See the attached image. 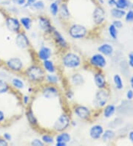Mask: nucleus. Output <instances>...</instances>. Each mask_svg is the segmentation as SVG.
<instances>
[{"mask_svg":"<svg viewBox=\"0 0 133 146\" xmlns=\"http://www.w3.org/2000/svg\"><path fill=\"white\" fill-rule=\"evenodd\" d=\"M59 7H60V2L58 0H55L51 2L49 5V12L53 17H57L59 14Z\"/></svg>","mask_w":133,"mask_h":146,"instance_id":"28","label":"nucleus"},{"mask_svg":"<svg viewBox=\"0 0 133 146\" xmlns=\"http://www.w3.org/2000/svg\"><path fill=\"white\" fill-rule=\"evenodd\" d=\"M131 9L133 11V2L131 3Z\"/></svg>","mask_w":133,"mask_h":146,"instance_id":"56","label":"nucleus"},{"mask_svg":"<svg viewBox=\"0 0 133 146\" xmlns=\"http://www.w3.org/2000/svg\"><path fill=\"white\" fill-rule=\"evenodd\" d=\"M37 24L39 29L45 35L50 36L55 27L52 25L51 20L47 16L39 15L37 17Z\"/></svg>","mask_w":133,"mask_h":146,"instance_id":"6","label":"nucleus"},{"mask_svg":"<svg viewBox=\"0 0 133 146\" xmlns=\"http://www.w3.org/2000/svg\"><path fill=\"white\" fill-rule=\"evenodd\" d=\"M19 21L21 23V27L25 31H30L32 29L33 20L30 16H21L19 18Z\"/></svg>","mask_w":133,"mask_h":146,"instance_id":"25","label":"nucleus"},{"mask_svg":"<svg viewBox=\"0 0 133 146\" xmlns=\"http://www.w3.org/2000/svg\"><path fill=\"white\" fill-rule=\"evenodd\" d=\"M70 83L71 86H73L79 87V86H82L84 84L85 79L82 74L78 72H75L70 77Z\"/></svg>","mask_w":133,"mask_h":146,"instance_id":"19","label":"nucleus"},{"mask_svg":"<svg viewBox=\"0 0 133 146\" xmlns=\"http://www.w3.org/2000/svg\"><path fill=\"white\" fill-rule=\"evenodd\" d=\"M55 146H67L68 145V144H66V143H55Z\"/></svg>","mask_w":133,"mask_h":146,"instance_id":"52","label":"nucleus"},{"mask_svg":"<svg viewBox=\"0 0 133 146\" xmlns=\"http://www.w3.org/2000/svg\"><path fill=\"white\" fill-rule=\"evenodd\" d=\"M93 81L98 89H105L107 86V82L105 75L100 70H97L93 75Z\"/></svg>","mask_w":133,"mask_h":146,"instance_id":"16","label":"nucleus"},{"mask_svg":"<svg viewBox=\"0 0 133 146\" xmlns=\"http://www.w3.org/2000/svg\"><path fill=\"white\" fill-rule=\"evenodd\" d=\"M53 50L47 45H41L36 52V57L39 61H44L45 60L51 59L53 56Z\"/></svg>","mask_w":133,"mask_h":146,"instance_id":"15","label":"nucleus"},{"mask_svg":"<svg viewBox=\"0 0 133 146\" xmlns=\"http://www.w3.org/2000/svg\"><path fill=\"white\" fill-rule=\"evenodd\" d=\"M41 66L46 73H56L57 67L55 63L51 59L41 61Z\"/></svg>","mask_w":133,"mask_h":146,"instance_id":"23","label":"nucleus"},{"mask_svg":"<svg viewBox=\"0 0 133 146\" xmlns=\"http://www.w3.org/2000/svg\"><path fill=\"white\" fill-rule=\"evenodd\" d=\"M24 73L26 78L31 84H41L44 83L46 72L40 64H31L25 69Z\"/></svg>","mask_w":133,"mask_h":146,"instance_id":"1","label":"nucleus"},{"mask_svg":"<svg viewBox=\"0 0 133 146\" xmlns=\"http://www.w3.org/2000/svg\"><path fill=\"white\" fill-rule=\"evenodd\" d=\"M132 30H133V29H132Z\"/></svg>","mask_w":133,"mask_h":146,"instance_id":"61","label":"nucleus"},{"mask_svg":"<svg viewBox=\"0 0 133 146\" xmlns=\"http://www.w3.org/2000/svg\"><path fill=\"white\" fill-rule=\"evenodd\" d=\"M15 44L18 48L21 50H27L31 46L30 38L25 31H22L16 33V36L15 37Z\"/></svg>","mask_w":133,"mask_h":146,"instance_id":"12","label":"nucleus"},{"mask_svg":"<svg viewBox=\"0 0 133 146\" xmlns=\"http://www.w3.org/2000/svg\"><path fill=\"white\" fill-rule=\"evenodd\" d=\"M41 139L44 143V145H54L55 143V137H53L52 134H43L41 137Z\"/></svg>","mask_w":133,"mask_h":146,"instance_id":"33","label":"nucleus"},{"mask_svg":"<svg viewBox=\"0 0 133 146\" xmlns=\"http://www.w3.org/2000/svg\"><path fill=\"white\" fill-rule=\"evenodd\" d=\"M5 120V114L2 110H0V124L3 123Z\"/></svg>","mask_w":133,"mask_h":146,"instance_id":"47","label":"nucleus"},{"mask_svg":"<svg viewBox=\"0 0 133 146\" xmlns=\"http://www.w3.org/2000/svg\"><path fill=\"white\" fill-rule=\"evenodd\" d=\"M131 87H132V89H133V84H131Z\"/></svg>","mask_w":133,"mask_h":146,"instance_id":"59","label":"nucleus"},{"mask_svg":"<svg viewBox=\"0 0 133 146\" xmlns=\"http://www.w3.org/2000/svg\"><path fill=\"white\" fill-rule=\"evenodd\" d=\"M2 62V59H1V58H0V63Z\"/></svg>","mask_w":133,"mask_h":146,"instance_id":"60","label":"nucleus"},{"mask_svg":"<svg viewBox=\"0 0 133 146\" xmlns=\"http://www.w3.org/2000/svg\"><path fill=\"white\" fill-rule=\"evenodd\" d=\"M61 64L65 69L75 70L82 66V58L77 52L67 51L61 57Z\"/></svg>","mask_w":133,"mask_h":146,"instance_id":"2","label":"nucleus"},{"mask_svg":"<svg viewBox=\"0 0 133 146\" xmlns=\"http://www.w3.org/2000/svg\"><path fill=\"white\" fill-rule=\"evenodd\" d=\"M107 64V60L106 56L102 55L100 52L95 53L91 56L88 60V65L92 68H95L97 70H103L106 67Z\"/></svg>","mask_w":133,"mask_h":146,"instance_id":"7","label":"nucleus"},{"mask_svg":"<svg viewBox=\"0 0 133 146\" xmlns=\"http://www.w3.org/2000/svg\"><path fill=\"white\" fill-rule=\"evenodd\" d=\"M113 83L115 89H117L118 90H121V89H124V82H123L122 78L118 74L113 76Z\"/></svg>","mask_w":133,"mask_h":146,"instance_id":"34","label":"nucleus"},{"mask_svg":"<svg viewBox=\"0 0 133 146\" xmlns=\"http://www.w3.org/2000/svg\"><path fill=\"white\" fill-rule=\"evenodd\" d=\"M2 137H3L5 139H6L8 143L12 140V135H11L10 133H8V132H5L3 134V135H2Z\"/></svg>","mask_w":133,"mask_h":146,"instance_id":"45","label":"nucleus"},{"mask_svg":"<svg viewBox=\"0 0 133 146\" xmlns=\"http://www.w3.org/2000/svg\"><path fill=\"white\" fill-rule=\"evenodd\" d=\"M68 33L73 40H82L85 38L89 33L88 29L82 24L74 23L68 27Z\"/></svg>","mask_w":133,"mask_h":146,"instance_id":"3","label":"nucleus"},{"mask_svg":"<svg viewBox=\"0 0 133 146\" xmlns=\"http://www.w3.org/2000/svg\"><path fill=\"white\" fill-rule=\"evenodd\" d=\"M47 1H49V2H53V1H55V0H47Z\"/></svg>","mask_w":133,"mask_h":146,"instance_id":"58","label":"nucleus"},{"mask_svg":"<svg viewBox=\"0 0 133 146\" xmlns=\"http://www.w3.org/2000/svg\"><path fill=\"white\" fill-rule=\"evenodd\" d=\"M35 1H36V0H26V3H25V5L22 7L25 8V9H30V6L32 5Z\"/></svg>","mask_w":133,"mask_h":146,"instance_id":"43","label":"nucleus"},{"mask_svg":"<svg viewBox=\"0 0 133 146\" xmlns=\"http://www.w3.org/2000/svg\"><path fill=\"white\" fill-rule=\"evenodd\" d=\"M11 86L16 90H22L25 88V83L23 80L18 77L13 78L11 80Z\"/></svg>","mask_w":133,"mask_h":146,"instance_id":"26","label":"nucleus"},{"mask_svg":"<svg viewBox=\"0 0 133 146\" xmlns=\"http://www.w3.org/2000/svg\"><path fill=\"white\" fill-rule=\"evenodd\" d=\"M108 33L110 36L112 38L113 40H116L118 38V29L114 26L112 24L109 26L108 27Z\"/></svg>","mask_w":133,"mask_h":146,"instance_id":"36","label":"nucleus"},{"mask_svg":"<svg viewBox=\"0 0 133 146\" xmlns=\"http://www.w3.org/2000/svg\"><path fill=\"white\" fill-rule=\"evenodd\" d=\"M110 93L106 90V88L98 89L96 93L93 104L97 108H104L108 103Z\"/></svg>","mask_w":133,"mask_h":146,"instance_id":"9","label":"nucleus"},{"mask_svg":"<svg viewBox=\"0 0 133 146\" xmlns=\"http://www.w3.org/2000/svg\"><path fill=\"white\" fill-rule=\"evenodd\" d=\"M70 126H71V127H76V126H77V122L76 121V120H73V119H71Z\"/></svg>","mask_w":133,"mask_h":146,"instance_id":"51","label":"nucleus"},{"mask_svg":"<svg viewBox=\"0 0 133 146\" xmlns=\"http://www.w3.org/2000/svg\"><path fill=\"white\" fill-rule=\"evenodd\" d=\"M30 94H24L23 96L21 97V103L25 106H28L29 104H30Z\"/></svg>","mask_w":133,"mask_h":146,"instance_id":"39","label":"nucleus"},{"mask_svg":"<svg viewBox=\"0 0 133 146\" xmlns=\"http://www.w3.org/2000/svg\"><path fill=\"white\" fill-rule=\"evenodd\" d=\"M46 7V4L43 0H36L32 5L30 6V9H32L35 11H43Z\"/></svg>","mask_w":133,"mask_h":146,"instance_id":"32","label":"nucleus"},{"mask_svg":"<svg viewBox=\"0 0 133 146\" xmlns=\"http://www.w3.org/2000/svg\"><path fill=\"white\" fill-rule=\"evenodd\" d=\"M8 145V142L6 139H5L3 137H0V146H7Z\"/></svg>","mask_w":133,"mask_h":146,"instance_id":"48","label":"nucleus"},{"mask_svg":"<svg viewBox=\"0 0 133 146\" xmlns=\"http://www.w3.org/2000/svg\"><path fill=\"white\" fill-rule=\"evenodd\" d=\"M6 67L13 72L19 73L24 71V63L20 58L13 57L5 63Z\"/></svg>","mask_w":133,"mask_h":146,"instance_id":"10","label":"nucleus"},{"mask_svg":"<svg viewBox=\"0 0 133 146\" xmlns=\"http://www.w3.org/2000/svg\"><path fill=\"white\" fill-rule=\"evenodd\" d=\"M128 137H129V139L131 141V143L133 144V131H130L128 134Z\"/></svg>","mask_w":133,"mask_h":146,"instance_id":"50","label":"nucleus"},{"mask_svg":"<svg viewBox=\"0 0 133 146\" xmlns=\"http://www.w3.org/2000/svg\"><path fill=\"white\" fill-rule=\"evenodd\" d=\"M112 25H113L118 30L122 28L123 25H123V22L121 21V19H115L112 21Z\"/></svg>","mask_w":133,"mask_h":146,"instance_id":"42","label":"nucleus"},{"mask_svg":"<svg viewBox=\"0 0 133 146\" xmlns=\"http://www.w3.org/2000/svg\"><path fill=\"white\" fill-rule=\"evenodd\" d=\"M52 39L54 41L55 44L56 45L57 47H59L60 50H67L69 48V44H68V41L65 38L63 34L58 31L57 29H55L53 32L52 33L51 35Z\"/></svg>","mask_w":133,"mask_h":146,"instance_id":"11","label":"nucleus"},{"mask_svg":"<svg viewBox=\"0 0 133 146\" xmlns=\"http://www.w3.org/2000/svg\"><path fill=\"white\" fill-rule=\"evenodd\" d=\"M115 111H116V107L112 104H109V105H106L103 109V116L104 118L112 117V116L115 114Z\"/></svg>","mask_w":133,"mask_h":146,"instance_id":"27","label":"nucleus"},{"mask_svg":"<svg viewBox=\"0 0 133 146\" xmlns=\"http://www.w3.org/2000/svg\"><path fill=\"white\" fill-rule=\"evenodd\" d=\"M11 3L16 7H23L26 3V0H11Z\"/></svg>","mask_w":133,"mask_h":146,"instance_id":"41","label":"nucleus"},{"mask_svg":"<svg viewBox=\"0 0 133 146\" xmlns=\"http://www.w3.org/2000/svg\"><path fill=\"white\" fill-rule=\"evenodd\" d=\"M110 14L115 19H121L126 14V11L114 7L110 10Z\"/></svg>","mask_w":133,"mask_h":146,"instance_id":"29","label":"nucleus"},{"mask_svg":"<svg viewBox=\"0 0 133 146\" xmlns=\"http://www.w3.org/2000/svg\"><path fill=\"white\" fill-rule=\"evenodd\" d=\"M115 137V132L111 129H106L104 131V133L102 134L101 139L104 143H108L110 141L112 140Z\"/></svg>","mask_w":133,"mask_h":146,"instance_id":"30","label":"nucleus"},{"mask_svg":"<svg viewBox=\"0 0 133 146\" xmlns=\"http://www.w3.org/2000/svg\"><path fill=\"white\" fill-rule=\"evenodd\" d=\"M104 131V127L101 124H95V125H92L90 128L89 135L93 140H98L101 139Z\"/></svg>","mask_w":133,"mask_h":146,"instance_id":"17","label":"nucleus"},{"mask_svg":"<svg viewBox=\"0 0 133 146\" xmlns=\"http://www.w3.org/2000/svg\"><path fill=\"white\" fill-rule=\"evenodd\" d=\"M71 139H72V137H71L70 134H69L66 131L59 132V134L55 137V143H64L68 145V143L71 142Z\"/></svg>","mask_w":133,"mask_h":146,"instance_id":"24","label":"nucleus"},{"mask_svg":"<svg viewBox=\"0 0 133 146\" xmlns=\"http://www.w3.org/2000/svg\"><path fill=\"white\" fill-rule=\"evenodd\" d=\"M30 145L32 146H44V144L41 138H34L30 142Z\"/></svg>","mask_w":133,"mask_h":146,"instance_id":"40","label":"nucleus"},{"mask_svg":"<svg viewBox=\"0 0 133 146\" xmlns=\"http://www.w3.org/2000/svg\"><path fill=\"white\" fill-rule=\"evenodd\" d=\"M73 113L78 119L82 121H89L92 118L91 109L82 104L75 105L73 108Z\"/></svg>","mask_w":133,"mask_h":146,"instance_id":"5","label":"nucleus"},{"mask_svg":"<svg viewBox=\"0 0 133 146\" xmlns=\"http://www.w3.org/2000/svg\"><path fill=\"white\" fill-rule=\"evenodd\" d=\"M11 89V86L4 79H0V94H6Z\"/></svg>","mask_w":133,"mask_h":146,"instance_id":"35","label":"nucleus"},{"mask_svg":"<svg viewBox=\"0 0 133 146\" xmlns=\"http://www.w3.org/2000/svg\"><path fill=\"white\" fill-rule=\"evenodd\" d=\"M131 3L130 0H116L115 7L126 11L131 8Z\"/></svg>","mask_w":133,"mask_h":146,"instance_id":"31","label":"nucleus"},{"mask_svg":"<svg viewBox=\"0 0 133 146\" xmlns=\"http://www.w3.org/2000/svg\"><path fill=\"white\" fill-rule=\"evenodd\" d=\"M70 11L68 5L66 2H60L59 14L58 17L63 21H68L70 19Z\"/></svg>","mask_w":133,"mask_h":146,"instance_id":"18","label":"nucleus"},{"mask_svg":"<svg viewBox=\"0 0 133 146\" xmlns=\"http://www.w3.org/2000/svg\"><path fill=\"white\" fill-rule=\"evenodd\" d=\"M126 99L129 100H131L133 99V90L132 89H129L126 92Z\"/></svg>","mask_w":133,"mask_h":146,"instance_id":"46","label":"nucleus"},{"mask_svg":"<svg viewBox=\"0 0 133 146\" xmlns=\"http://www.w3.org/2000/svg\"><path fill=\"white\" fill-rule=\"evenodd\" d=\"M5 24L7 30L13 33H18L21 31V29H22L19 19L14 16H7L5 18Z\"/></svg>","mask_w":133,"mask_h":146,"instance_id":"13","label":"nucleus"},{"mask_svg":"<svg viewBox=\"0 0 133 146\" xmlns=\"http://www.w3.org/2000/svg\"><path fill=\"white\" fill-rule=\"evenodd\" d=\"M126 22H133V11L132 9H129L126 11V14L124 17Z\"/></svg>","mask_w":133,"mask_h":146,"instance_id":"38","label":"nucleus"},{"mask_svg":"<svg viewBox=\"0 0 133 146\" xmlns=\"http://www.w3.org/2000/svg\"><path fill=\"white\" fill-rule=\"evenodd\" d=\"M25 116H26L27 120L30 126L34 128H36L37 127H39V120H38L36 116L34 114L33 111L32 110V109L30 107H28L27 109L26 112H25Z\"/></svg>","mask_w":133,"mask_h":146,"instance_id":"20","label":"nucleus"},{"mask_svg":"<svg viewBox=\"0 0 133 146\" xmlns=\"http://www.w3.org/2000/svg\"><path fill=\"white\" fill-rule=\"evenodd\" d=\"M96 2L99 5H103L104 4V0H96Z\"/></svg>","mask_w":133,"mask_h":146,"instance_id":"54","label":"nucleus"},{"mask_svg":"<svg viewBox=\"0 0 133 146\" xmlns=\"http://www.w3.org/2000/svg\"><path fill=\"white\" fill-rule=\"evenodd\" d=\"M27 91H28L29 94H32L34 91V88L32 86H29L28 89H27Z\"/></svg>","mask_w":133,"mask_h":146,"instance_id":"53","label":"nucleus"},{"mask_svg":"<svg viewBox=\"0 0 133 146\" xmlns=\"http://www.w3.org/2000/svg\"><path fill=\"white\" fill-rule=\"evenodd\" d=\"M128 64L129 66L133 69V52H130L128 55Z\"/></svg>","mask_w":133,"mask_h":146,"instance_id":"44","label":"nucleus"},{"mask_svg":"<svg viewBox=\"0 0 133 146\" xmlns=\"http://www.w3.org/2000/svg\"><path fill=\"white\" fill-rule=\"evenodd\" d=\"M44 83L46 84L58 86L61 83V78L57 73H46Z\"/></svg>","mask_w":133,"mask_h":146,"instance_id":"22","label":"nucleus"},{"mask_svg":"<svg viewBox=\"0 0 133 146\" xmlns=\"http://www.w3.org/2000/svg\"><path fill=\"white\" fill-rule=\"evenodd\" d=\"M106 19V13L104 7L98 5L92 11V21L95 25L100 26L105 21Z\"/></svg>","mask_w":133,"mask_h":146,"instance_id":"14","label":"nucleus"},{"mask_svg":"<svg viewBox=\"0 0 133 146\" xmlns=\"http://www.w3.org/2000/svg\"><path fill=\"white\" fill-rule=\"evenodd\" d=\"M130 84H133V75H132V76L131 79H130Z\"/></svg>","mask_w":133,"mask_h":146,"instance_id":"55","label":"nucleus"},{"mask_svg":"<svg viewBox=\"0 0 133 146\" xmlns=\"http://www.w3.org/2000/svg\"><path fill=\"white\" fill-rule=\"evenodd\" d=\"M71 117L68 113L64 112L59 116V117L55 119L53 123L52 129L54 132L59 133V132L64 131L70 126Z\"/></svg>","mask_w":133,"mask_h":146,"instance_id":"4","label":"nucleus"},{"mask_svg":"<svg viewBox=\"0 0 133 146\" xmlns=\"http://www.w3.org/2000/svg\"><path fill=\"white\" fill-rule=\"evenodd\" d=\"M64 97L67 100H72L74 98V92L71 88H68L64 92Z\"/></svg>","mask_w":133,"mask_h":146,"instance_id":"37","label":"nucleus"},{"mask_svg":"<svg viewBox=\"0 0 133 146\" xmlns=\"http://www.w3.org/2000/svg\"><path fill=\"white\" fill-rule=\"evenodd\" d=\"M98 51L104 56H112L113 55L115 50L114 47L110 43H103L98 46Z\"/></svg>","mask_w":133,"mask_h":146,"instance_id":"21","label":"nucleus"},{"mask_svg":"<svg viewBox=\"0 0 133 146\" xmlns=\"http://www.w3.org/2000/svg\"><path fill=\"white\" fill-rule=\"evenodd\" d=\"M107 4L110 7H115V5H116V0H107Z\"/></svg>","mask_w":133,"mask_h":146,"instance_id":"49","label":"nucleus"},{"mask_svg":"<svg viewBox=\"0 0 133 146\" xmlns=\"http://www.w3.org/2000/svg\"><path fill=\"white\" fill-rule=\"evenodd\" d=\"M59 2H66V0H58Z\"/></svg>","mask_w":133,"mask_h":146,"instance_id":"57","label":"nucleus"},{"mask_svg":"<svg viewBox=\"0 0 133 146\" xmlns=\"http://www.w3.org/2000/svg\"><path fill=\"white\" fill-rule=\"evenodd\" d=\"M42 97L47 100H52L60 96L61 92L57 86L45 84L41 89Z\"/></svg>","mask_w":133,"mask_h":146,"instance_id":"8","label":"nucleus"}]
</instances>
